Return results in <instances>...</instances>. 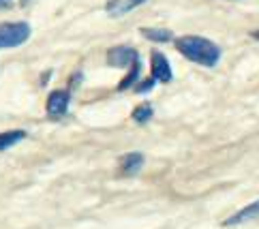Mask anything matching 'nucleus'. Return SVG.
Returning a JSON list of instances; mask_svg holds the SVG:
<instances>
[{
  "label": "nucleus",
  "instance_id": "nucleus-1",
  "mask_svg": "<svg viewBox=\"0 0 259 229\" xmlns=\"http://www.w3.org/2000/svg\"><path fill=\"white\" fill-rule=\"evenodd\" d=\"M176 50H178L184 58H189L191 62H195L199 67H217L221 60V48L214 43L206 39V36H197V34H184L178 36L174 41Z\"/></svg>",
  "mask_w": 259,
  "mask_h": 229
},
{
  "label": "nucleus",
  "instance_id": "nucleus-2",
  "mask_svg": "<svg viewBox=\"0 0 259 229\" xmlns=\"http://www.w3.org/2000/svg\"><path fill=\"white\" fill-rule=\"evenodd\" d=\"M32 28L26 22H9L0 24V50L20 48L30 39Z\"/></svg>",
  "mask_w": 259,
  "mask_h": 229
},
{
  "label": "nucleus",
  "instance_id": "nucleus-3",
  "mask_svg": "<svg viewBox=\"0 0 259 229\" xmlns=\"http://www.w3.org/2000/svg\"><path fill=\"white\" fill-rule=\"evenodd\" d=\"M107 62L109 67H120V69H131L135 62H140V54L131 45H114L107 52Z\"/></svg>",
  "mask_w": 259,
  "mask_h": 229
},
{
  "label": "nucleus",
  "instance_id": "nucleus-4",
  "mask_svg": "<svg viewBox=\"0 0 259 229\" xmlns=\"http://www.w3.org/2000/svg\"><path fill=\"white\" fill-rule=\"evenodd\" d=\"M69 103H71V93L69 90H54L48 97V103H45V109H48V116L58 120L64 114L69 112Z\"/></svg>",
  "mask_w": 259,
  "mask_h": 229
},
{
  "label": "nucleus",
  "instance_id": "nucleus-5",
  "mask_svg": "<svg viewBox=\"0 0 259 229\" xmlns=\"http://www.w3.org/2000/svg\"><path fill=\"white\" fill-rule=\"evenodd\" d=\"M150 67H152V79H154V81H161V84H169V81L174 79L169 60L165 58L163 52L152 50V54H150Z\"/></svg>",
  "mask_w": 259,
  "mask_h": 229
},
{
  "label": "nucleus",
  "instance_id": "nucleus-6",
  "mask_svg": "<svg viewBox=\"0 0 259 229\" xmlns=\"http://www.w3.org/2000/svg\"><path fill=\"white\" fill-rule=\"evenodd\" d=\"M144 3H148V0H107L105 11L109 17H122L126 13H131L133 9L142 7Z\"/></svg>",
  "mask_w": 259,
  "mask_h": 229
},
{
  "label": "nucleus",
  "instance_id": "nucleus-7",
  "mask_svg": "<svg viewBox=\"0 0 259 229\" xmlns=\"http://www.w3.org/2000/svg\"><path fill=\"white\" fill-rule=\"evenodd\" d=\"M144 167V154L142 152H128L120 157V173L122 176H135Z\"/></svg>",
  "mask_w": 259,
  "mask_h": 229
},
{
  "label": "nucleus",
  "instance_id": "nucleus-8",
  "mask_svg": "<svg viewBox=\"0 0 259 229\" xmlns=\"http://www.w3.org/2000/svg\"><path fill=\"white\" fill-rule=\"evenodd\" d=\"M259 216V199L253 201V204H248L246 208L242 210H238L236 214H231L227 221L223 223L225 227H234V225H242V223H248V221H253V218Z\"/></svg>",
  "mask_w": 259,
  "mask_h": 229
},
{
  "label": "nucleus",
  "instance_id": "nucleus-9",
  "mask_svg": "<svg viewBox=\"0 0 259 229\" xmlns=\"http://www.w3.org/2000/svg\"><path fill=\"white\" fill-rule=\"evenodd\" d=\"M142 36L148 39V41H154V43H169L174 39V34H171L169 28H150V26H144Z\"/></svg>",
  "mask_w": 259,
  "mask_h": 229
},
{
  "label": "nucleus",
  "instance_id": "nucleus-10",
  "mask_svg": "<svg viewBox=\"0 0 259 229\" xmlns=\"http://www.w3.org/2000/svg\"><path fill=\"white\" fill-rule=\"evenodd\" d=\"M22 140H26V131L22 129H15V131H5L0 133V152L13 148L15 144H20Z\"/></svg>",
  "mask_w": 259,
  "mask_h": 229
},
{
  "label": "nucleus",
  "instance_id": "nucleus-11",
  "mask_svg": "<svg viewBox=\"0 0 259 229\" xmlns=\"http://www.w3.org/2000/svg\"><path fill=\"white\" fill-rule=\"evenodd\" d=\"M140 73H142V60L135 62V65L128 69V73L124 75V79L118 84V90H128V88H135V84L140 81Z\"/></svg>",
  "mask_w": 259,
  "mask_h": 229
},
{
  "label": "nucleus",
  "instance_id": "nucleus-12",
  "mask_svg": "<svg viewBox=\"0 0 259 229\" xmlns=\"http://www.w3.org/2000/svg\"><path fill=\"white\" fill-rule=\"evenodd\" d=\"M152 114H154L152 105H150V103H142V105H137V107L133 109V120H135L137 124H146V122L152 118Z\"/></svg>",
  "mask_w": 259,
  "mask_h": 229
},
{
  "label": "nucleus",
  "instance_id": "nucleus-13",
  "mask_svg": "<svg viewBox=\"0 0 259 229\" xmlns=\"http://www.w3.org/2000/svg\"><path fill=\"white\" fill-rule=\"evenodd\" d=\"M156 86V81L150 77V79H146V81H140V84H135V93H140V95H146V93H150V90Z\"/></svg>",
  "mask_w": 259,
  "mask_h": 229
},
{
  "label": "nucleus",
  "instance_id": "nucleus-14",
  "mask_svg": "<svg viewBox=\"0 0 259 229\" xmlns=\"http://www.w3.org/2000/svg\"><path fill=\"white\" fill-rule=\"evenodd\" d=\"M13 5V0H0V11H3V9H9Z\"/></svg>",
  "mask_w": 259,
  "mask_h": 229
}]
</instances>
